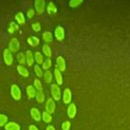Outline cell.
Wrapping results in <instances>:
<instances>
[{
	"instance_id": "6da1fadb",
	"label": "cell",
	"mask_w": 130,
	"mask_h": 130,
	"mask_svg": "<svg viewBox=\"0 0 130 130\" xmlns=\"http://www.w3.org/2000/svg\"><path fill=\"white\" fill-rule=\"evenodd\" d=\"M51 94H52V99L54 101H59L62 98L61 89L57 83H54L51 85Z\"/></svg>"
},
{
	"instance_id": "7a4b0ae2",
	"label": "cell",
	"mask_w": 130,
	"mask_h": 130,
	"mask_svg": "<svg viewBox=\"0 0 130 130\" xmlns=\"http://www.w3.org/2000/svg\"><path fill=\"white\" fill-rule=\"evenodd\" d=\"M10 93H11V96L15 101H19L21 99V90H20L19 86L16 85V84H12L11 85V87H10Z\"/></svg>"
},
{
	"instance_id": "3957f363",
	"label": "cell",
	"mask_w": 130,
	"mask_h": 130,
	"mask_svg": "<svg viewBox=\"0 0 130 130\" xmlns=\"http://www.w3.org/2000/svg\"><path fill=\"white\" fill-rule=\"evenodd\" d=\"M8 50L11 53H16L19 50V41L16 38H12L8 43Z\"/></svg>"
},
{
	"instance_id": "277c9868",
	"label": "cell",
	"mask_w": 130,
	"mask_h": 130,
	"mask_svg": "<svg viewBox=\"0 0 130 130\" xmlns=\"http://www.w3.org/2000/svg\"><path fill=\"white\" fill-rule=\"evenodd\" d=\"M35 8L37 14L41 15L46 9V2L45 0H35Z\"/></svg>"
},
{
	"instance_id": "5b68a950",
	"label": "cell",
	"mask_w": 130,
	"mask_h": 130,
	"mask_svg": "<svg viewBox=\"0 0 130 130\" xmlns=\"http://www.w3.org/2000/svg\"><path fill=\"white\" fill-rule=\"evenodd\" d=\"M3 60H4V63L7 65V66H10L12 63H13V56H12V53L8 50V49H5L3 51Z\"/></svg>"
},
{
	"instance_id": "8992f818",
	"label": "cell",
	"mask_w": 130,
	"mask_h": 130,
	"mask_svg": "<svg viewBox=\"0 0 130 130\" xmlns=\"http://www.w3.org/2000/svg\"><path fill=\"white\" fill-rule=\"evenodd\" d=\"M45 109H46V112L49 113V114H53V113L55 112L56 104H55V102H54V100H53L52 98H49V99L46 101Z\"/></svg>"
},
{
	"instance_id": "52a82bcc",
	"label": "cell",
	"mask_w": 130,
	"mask_h": 130,
	"mask_svg": "<svg viewBox=\"0 0 130 130\" xmlns=\"http://www.w3.org/2000/svg\"><path fill=\"white\" fill-rule=\"evenodd\" d=\"M56 68L61 72L66 70V61L62 56H58L56 58Z\"/></svg>"
},
{
	"instance_id": "ba28073f",
	"label": "cell",
	"mask_w": 130,
	"mask_h": 130,
	"mask_svg": "<svg viewBox=\"0 0 130 130\" xmlns=\"http://www.w3.org/2000/svg\"><path fill=\"white\" fill-rule=\"evenodd\" d=\"M54 37H55L58 41H62V40L65 38V30H64V28H63L61 25H58V26L55 28Z\"/></svg>"
},
{
	"instance_id": "9c48e42d",
	"label": "cell",
	"mask_w": 130,
	"mask_h": 130,
	"mask_svg": "<svg viewBox=\"0 0 130 130\" xmlns=\"http://www.w3.org/2000/svg\"><path fill=\"white\" fill-rule=\"evenodd\" d=\"M62 100L64 104H71V100H72V93L71 90L69 88H65L62 92Z\"/></svg>"
},
{
	"instance_id": "30bf717a",
	"label": "cell",
	"mask_w": 130,
	"mask_h": 130,
	"mask_svg": "<svg viewBox=\"0 0 130 130\" xmlns=\"http://www.w3.org/2000/svg\"><path fill=\"white\" fill-rule=\"evenodd\" d=\"M46 8H47V12H48L49 16H55L57 14V7L54 2H52V1L49 2V4L47 5Z\"/></svg>"
},
{
	"instance_id": "8fae6325",
	"label": "cell",
	"mask_w": 130,
	"mask_h": 130,
	"mask_svg": "<svg viewBox=\"0 0 130 130\" xmlns=\"http://www.w3.org/2000/svg\"><path fill=\"white\" fill-rule=\"evenodd\" d=\"M76 112H77V110H76L75 104H73V103L69 104V106H68V108H67V116H68L70 119H73V118L76 116Z\"/></svg>"
},
{
	"instance_id": "7c38bea8",
	"label": "cell",
	"mask_w": 130,
	"mask_h": 130,
	"mask_svg": "<svg viewBox=\"0 0 130 130\" xmlns=\"http://www.w3.org/2000/svg\"><path fill=\"white\" fill-rule=\"evenodd\" d=\"M25 61H26V65L27 66H32L34 62H35V58H34V54L31 51L27 50L25 53Z\"/></svg>"
},
{
	"instance_id": "4fadbf2b",
	"label": "cell",
	"mask_w": 130,
	"mask_h": 130,
	"mask_svg": "<svg viewBox=\"0 0 130 130\" xmlns=\"http://www.w3.org/2000/svg\"><path fill=\"white\" fill-rule=\"evenodd\" d=\"M16 69H17V72L19 73V75H21L23 77H28L29 76V71H28V69L26 67L18 64L17 67H16Z\"/></svg>"
},
{
	"instance_id": "5bb4252c",
	"label": "cell",
	"mask_w": 130,
	"mask_h": 130,
	"mask_svg": "<svg viewBox=\"0 0 130 130\" xmlns=\"http://www.w3.org/2000/svg\"><path fill=\"white\" fill-rule=\"evenodd\" d=\"M54 78L56 80V83L58 85H61L63 83V77H62V73L60 70H58L57 68L54 69Z\"/></svg>"
},
{
	"instance_id": "9a60e30c",
	"label": "cell",
	"mask_w": 130,
	"mask_h": 130,
	"mask_svg": "<svg viewBox=\"0 0 130 130\" xmlns=\"http://www.w3.org/2000/svg\"><path fill=\"white\" fill-rule=\"evenodd\" d=\"M4 129L5 130H20V126L16 123V122H7L4 126Z\"/></svg>"
},
{
	"instance_id": "2e32d148",
	"label": "cell",
	"mask_w": 130,
	"mask_h": 130,
	"mask_svg": "<svg viewBox=\"0 0 130 130\" xmlns=\"http://www.w3.org/2000/svg\"><path fill=\"white\" fill-rule=\"evenodd\" d=\"M25 91H26V94H27V98H28V99L36 98L37 89L35 88V86H34V85H27V86H26V88H25Z\"/></svg>"
},
{
	"instance_id": "e0dca14e",
	"label": "cell",
	"mask_w": 130,
	"mask_h": 130,
	"mask_svg": "<svg viewBox=\"0 0 130 130\" xmlns=\"http://www.w3.org/2000/svg\"><path fill=\"white\" fill-rule=\"evenodd\" d=\"M30 116L35 121H41V112L37 108H31L30 109Z\"/></svg>"
},
{
	"instance_id": "ac0fdd59",
	"label": "cell",
	"mask_w": 130,
	"mask_h": 130,
	"mask_svg": "<svg viewBox=\"0 0 130 130\" xmlns=\"http://www.w3.org/2000/svg\"><path fill=\"white\" fill-rule=\"evenodd\" d=\"M42 39H43V41H44L46 44L52 43V42H53V35H52V32H50V31H44L43 35H42Z\"/></svg>"
},
{
	"instance_id": "d6986e66",
	"label": "cell",
	"mask_w": 130,
	"mask_h": 130,
	"mask_svg": "<svg viewBox=\"0 0 130 130\" xmlns=\"http://www.w3.org/2000/svg\"><path fill=\"white\" fill-rule=\"evenodd\" d=\"M27 43L28 45H30L31 47H38L40 45V39L35 37V36H31L27 39Z\"/></svg>"
},
{
	"instance_id": "ffe728a7",
	"label": "cell",
	"mask_w": 130,
	"mask_h": 130,
	"mask_svg": "<svg viewBox=\"0 0 130 130\" xmlns=\"http://www.w3.org/2000/svg\"><path fill=\"white\" fill-rule=\"evenodd\" d=\"M34 58H35V62H37L38 65L43 64V62H44V60H45V59H44V55H43L41 52H35Z\"/></svg>"
},
{
	"instance_id": "44dd1931",
	"label": "cell",
	"mask_w": 130,
	"mask_h": 130,
	"mask_svg": "<svg viewBox=\"0 0 130 130\" xmlns=\"http://www.w3.org/2000/svg\"><path fill=\"white\" fill-rule=\"evenodd\" d=\"M42 53H43L45 56H47L48 58H51V57H52V50H51L50 46H49V45H47V44L43 45V48H42Z\"/></svg>"
},
{
	"instance_id": "7402d4cb",
	"label": "cell",
	"mask_w": 130,
	"mask_h": 130,
	"mask_svg": "<svg viewBox=\"0 0 130 130\" xmlns=\"http://www.w3.org/2000/svg\"><path fill=\"white\" fill-rule=\"evenodd\" d=\"M14 17H15L16 23H18V24H24L25 23V18H24V15L22 12H17Z\"/></svg>"
},
{
	"instance_id": "603a6c76",
	"label": "cell",
	"mask_w": 130,
	"mask_h": 130,
	"mask_svg": "<svg viewBox=\"0 0 130 130\" xmlns=\"http://www.w3.org/2000/svg\"><path fill=\"white\" fill-rule=\"evenodd\" d=\"M43 77H44V80H45L46 83H51L52 82V79H53V74H52V72L50 70H46L44 72Z\"/></svg>"
},
{
	"instance_id": "cb8c5ba5",
	"label": "cell",
	"mask_w": 130,
	"mask_h": 130,
	"mask_svg": "<svg viewBox=\"0 0 130 130\" xmlns=\"http://www.w3.org/2000/svg\"><path fill=\"white\" fill-rule=\"evenodd\" d=\"M17 29H18V25L16 24V22H15V21H11V22H9V25H8L7 30H8V32H9L10 35L14 34Z\"/></svg>"
},
{
	"instance_id": "d4e9b609",
	"label": "cell",
	"mask_w": 130,
	"mask_h": 130,
	"mask_svg": "<svg viewBox=\"0 0 130 130\" xmlns=\"http://www.w3.org/2000/svg\"><path fill=\"white\" fill-rule=\"evenodd\" d=\"M36 100H37V102H38L39 104L44 103L45 100H46V95H45V93H44L43 91H41V90H38L37 93H36Z\"/></svg>"
},
{
	"instance_id": "484cf974",
	"label": "cell",
	"mask_w": 130,
	"mask_h": 130,
	"mask_svg": "<svg viewBox=\"0 0 130 130\" xmlns=\"http://www.w3.org/2000/svg\"><path fill=\"white\" fill-rule=\"evenodd\" d=\"M16 59H17V62L19 63V65H22L24 66V64H26V61H25V54L24 53H18L16 55Z\"/></svg>"
},
{
	"instance_id": "4316f807",
	"label": "cell",
	"mask_w": 130,
	"mask_h": 130,
	"mask_svg": "<svg viewBox=\"0 0 130 130\" xmlns=\"http://www.w3.org/2000/svg\"><path fill=\"white\" fill-rule=\"evenodd\" d=\"M52 65H53L52 60H51L50 58H47L46 60H44V62H43V64H42V69H44V70H49V69L52 67Z\"/></svg>"
},
{
	"instance_id": "83f0119b",
	"label": "cell",
	"mask_w": 130,
	"mask_h": 130,
	"mask_svg": "<svg viewBox=\"0 0 130 130\" xmlns=\"http://www.w3.org/2000/svg\"><path fill=\"white\" fill-rule=\"evenodd\" d=\"M34 71H35V73H36V75H37L38 77H42V76L44 75L43 69H42V68H41V66H40V65H38V64H36V65L34 66Z\"/></svg>"
},
{
	"instance_id": "f1b7e54d",
	"label": "cell",
	"mask_w": 130,
	"mask_h": 130,
	"mask_svg": "<svg viewBox=\"0 0 130 130\" xmlns=\"http://www.w3.org/2000/svg\"><path fill=\"white\" fill-rule=\"evenodd\" d=\"M34 86H35V88L37 89V90H41V91H43V84H42V82H41V80L40 79H35L34 80Z\"/></svg>"
},
{
	"instance_id": "f546056e",
	"label": "cell",
	"mask_w": 130,
	"mask_h": 130,
	"mask_svg": "<svg viewBox=\"0 0 130 130\" xmlns=\"http://www.w3.org/2000/svg\"><path fill=\"white\" fill-rule=\"evenodd\" d=\"M42 119H43L44 122L50 123V122L52 121V116H51V114H49V113H47V112H44V113L42 114Z\"/></svg>"
},
{
	"instance_id": "4dcf8cb0",
	"label": "cell",
	"mask_w": 130,
	"mask_h": 130,
	"mask_svg": "<svg viewBox=\"0 0 130 130\" xmlns=\"http://www.w3.org/2000/svg\"><path fill=\"white\" fill-rule=\"evenodd\" d=\"M82 2H83V0H69V6L71 8H75V7L79 6Z\"/></svg>"
},
{
	"instance_id": "1f68e13d",
	"label": "cell",
	"mask_w": 130,
	"mask_h": 130,
	"mask_svg": "<svg viewBox=\"0 0 130 130\" xmlns=\"http://www.w3.org/2000/svg\"><path fill=\"white\" fill-rule=\"evenodd\" d=\"M8 122V117L5 114H0V127H4L5 124Z\"/></svg>"
},
{
	"instance_id": "d6a6232c",
	"label": "cell",
	"mask_w": 130,
	"mask_h": 130,
	"mask_svg": "<svg viewBox=\"0 0 130 130\" xmlns=\"http://www.w3.org/2000/svg\"><path fill=\"white\" fill-rule=\"evenodd\" d=\"M70 126H71V123L69 121H65V122L62 123L61 128H62V130H69L70 129Z\"/></svg>"
},
{
	"instance_id": "836d02e7",
	"label": "cell",
	"mask_w": 130,
	"mask_h": 130,
	"mask_svg": "<svg viewBox=\"0 0 130 130\" xmlns=\"http://www.w3.org/2000/svg\"><path fill=\"white\" fill-rule=\"evenodd\" d=\"M31 28L35 30V31H40L41 30V24L39 23V22H34V23H31Z\"/></svg>"
},
{
	"instance_id": "e575fe53",
	"label": "cell",
	"mask_w": 130,
	"mask_h": 130,
	"mask_svg": "<svg viewBox=\"0 0 130 130\" xmlns=\"http://www.w3.org/2000/svg\"><path fill=\"white\" fill-rule=\"evenodd\" d=\"M35 14H36V11H35L32 8H29V9L27 10V12H26V16H27L28 18H32V17L35 16Z\"/></svg>"
},
{
	"instance_id": "d590c367",
	"label": "cell",
	"mask_w": 130,
	"mask_h": 130,
	"mask_svg": "<svg viewBox=\"0 0 130 130\" xmlns=\"http://www.w3.org/2000/svg\"><path fill=\"white\" fill-rule=\"evenodd\" d=\"M28 130H39V129H38V127H37L36 125H32V124H31V125H29Z\"/></svg>"
},
{
	"instance_id": "8d00e7d4",
	"label": "cell",
	"mask_w": 130,
	"mask_h": 130,
	"mask_svg": "<svg viewBox=\"0 0 130 130\" xmlns=\"http://www.w3.org/2000/svg\"><path fill=\"white\" fill-rule=\"evenodd\" d=\"M46 130H55V128H54V126H52V125H49V126H47Z\"/></svg>"
}]
</instances>
